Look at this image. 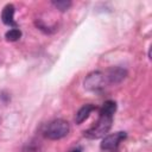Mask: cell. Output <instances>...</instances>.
<instances>
[{
  "label": "cell",
  "instance_id": "cell-1",
  "mask_svg": "<svg viewBox=\"0 0 152 152\" xmlns=\"http://www.w3.org/2000/svg\"><path fill=\"white\" fill-rule=\"evenodd\" d=\"M115 110H116V103L112 100L106 101L102 108L100 109V116L96 124L84 132V137L89 139H99V138L104 137L112 127L113 116H114Z\"/></svg>",
  "mask_w": 152,
  "mask_h": 152
},
{
  "label": "cell",
  "instance_id": "cell-2",
  "mask_svg": "<svg viewBox=\"0 0 152 152\" xmlns=\"http://www.w3.org/2000/svg\"><path fill=\"white\" fill-rule=\"evenodd\" d=\"M70 131L69 122L63 119H55L50 121L44 128V137L50 140H58L68 135Z\"/></svg>",
  "mask_w": 152,
  "mask_h": 152
},
{
  "label": "cell",
  "instance_id": "cell-3",
  "mask_svg": "<svg viewBox=\"0 0 152 152\" xmlns=\"http://www.w3.org/2000/svg\"><path fill=\"white\" fill-rule=\"evenodd\" d=\"M126 132H115L113 134H108L102 139V142L100 145L101 150L103 151H115L120 142L126 139Z\"/></svg>",
  "mask_w": 152,
  "mask_h": 152
},
{
  "label": "cell",
  "instance_id": "cell-4",
  "mask_svg": "<svg viewBox=\"0 0 152 152\" xmlns=\"http://www.w3.org/2000/svg\"><path fill=\"white\" fill-rule=\"evenodd\" d=\"M103 84V76L101 72H93L90 75H88V77L84 81V87H87L88 89L91 90H96L99 88H101Z\"/></svg>",
  "mask_w": 152,
  "mask_h": 152
},
{
  "label": "cell",
  "instance_id": "cell-5",
  "mask_svg": "<svg viewBox=\"0 0 152 152\" xmlns=\"http://www.w3.org/2000/svg\"><path fill=\"white\" fill-rule=\"evenodd\" d=\"M96 109V107L94 106V104H91V103H87V104H84V106H82L78 110H77V113H76V115H75V122L76 124H82L84 120H87L88 119V116L90 115V113L93 112V110H95Z\"/></svg>",
  "mask_w": 152,
  "mask_h": 152
},
{
  "label": "cell",
  "instance_id": "cell-6",
  "mask_svg": "<svg viewBox=\"0 0 152 152\" xmlns=\"http://www.w3.org/2000/svg\"><path fill=\"white\" fill-rule=\"evenodd\" d=\"M1 19H2V23L5 25H8V26H15V21H14V6L8 4L4 7L2 10V13H1Z\"/></svg>",
  "mask_w": 152,
  "mask_h": 152
},
{
  "label": "cell",
  "instance_id": "cell-7",
  "mask_svg": "<svg viewBox=\"0 0 152 152\" xmlns=\"http://www.w3.org/2000/svg\"><path fill=\"white\" fill-rule=\"evenodd\" d=\"M5 37H6V39H7L8 42H15V40H18V39L21 37V31H20L19 28H17V27L11 28V30H8V31L6 32Z\"/></svg>",
  "mask_w": 152,
  "mask_h": 152
},
{
  "label": "cell",
  "instance_id": "cell-8",
  "mask_svg": "<svg viewBox=\"0 0 152 152\" xmlns=\"http://www.w3.org/2000/svg\"><path fill=\"white\" fill-rule=\"evenodd\" d=\"M52 5L57 10H59L61 12H65L71 6V2L70 1H66V0H59V1H52Z\"/></svg>",
  "mask_w": 152,
  "mask_h": 152
},
{
  "label": "cell",
  "instance_id": "cell-9",
  "mask_svg": "<svg viewBox=\"0 0 152 152\" xmlns=\"http://www.w3.org/2000/svg\"><path fill=\"white\" fill-rule=\"evenodd\" d=\"M70 152H82V151H81V148H80V147H75V148H72Z\"/></svg>",
  "mask_w": 152,
  "mask_h": 152
}]
</instances>
